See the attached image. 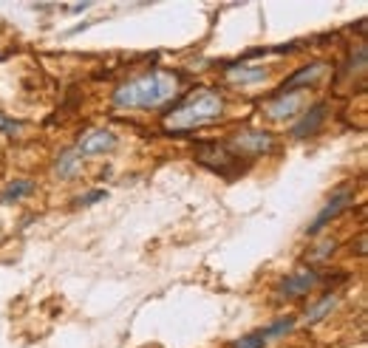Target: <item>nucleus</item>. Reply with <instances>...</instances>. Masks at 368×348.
Returning a JSON list of instances; mask_svg holds the SVG:
<instances>
[{"mask_svg":"<svg viewBox=\"0 0 368 348\" xmlns=\"http://www.w3.org/2000/svg\"><path fill=\"white\" fill-rule=\"evenodd\" d=\"M182 88V77L173 71H148L142 77H134L122 82L114 91V108L122 111H153L165 102H171Z\"/></svg>","mask_w":368,"mask_h":348,"instance_id":"1","label":"nucleus"},{"mask_svg":"<svg viewBox=\"0 0 368 348\" xmlns=\"http://www.w3.org/2000/svg\"><path fill=\"white\" fill-rule=\"evenodd\" d=\"M224 113V99L218 91L212 88H195L184 96L176 108H171L165 113V128L168 130H176V133H184V130H195V128H204L215 119H221Z\"/></svg>","mask_w":368,"mask_h":348,"instance_id":"2","label":"nucleus"},{"mask_svg":"<svg viewBox=\"0 0 368 348\" xmlns=\"http://www.w3.org/2000/svg\"><path fill=\"white\" fill-rule=\"evenodd\" d=\"M195 162L204 164L207 170L218 173V176H227V179H235L249 167L247 162H241V156H235L227 145H218V142H198L195 145Z\"/></svg>","mask_w":368,"mask_h":348,"instance_id":"3","label":"nucleus"},{"mask_svg":"<svg viewBox=\"0 0 368 348\" xmlns=\"http://www.w3.org/2000/svg\"><path fill=\"white\" fill-rule=\"evenodd\" d=\"M227 147H229L235 156H241V153H244V156H266V153H272V150L278 147V139H275L272 130L249 128V130L235 133Z\"/></svg>","mask_w":368,"mask_h":348,"instance_id":"4","label":"nucleus"},{"mask_svg":"<svg viewBox=\"0 0 368 348\" xmlns=\"http://www.w3.org/2000/svg\"><path fill=\"white\" fill-rule=\"evenodd\" d=\"M117 147V133L114 130H105V128H91L85 130L80 139H77V156H102V153H111Z\"/></svg>","mask_w":368,"mask_h":348,"instance_id":"5","label":"nucleus"},{"mask_svg":"<svg viewBox=\"0 0 368 348\" xmlns=\"http://www.w3.org/2000/svg\"><path fill=\"white\" fill-rule=\"evenodd\" d=\"M352 201H355V193H352L349 187H346V190H340V193H335V196L326 201V207L315 215V221L306 227V232H309V235L323 232V230H326V227H329V224H332V221H335V218H337V215H340Z\"/></svg>","mask_w":368,"mask_h":348,"instance_id":"6","label":"nucleus"},{"mask_svg":"<svg viewBox=\"0 0 368 348\" xmlns=\"http://www.w3.org/2000/svg\"><path fill=\"white\" fill-rule=\"evenodd\" d=\"M303 111V94L301 91H289V94H275L266 105V116L275 122H286L292 116H298Z\"/></svg>","mask_w":368,"mask_h":348,"instance_id":"7","label":"nucleus"},{"mask_svg":"<svg viewBox=\"0 0 368 348\" xmlns=\"http://www.w3.org/2000/svg\"><path fill=\"white\" fill-rule=\"evenodd\" d=\"M318 284H320V275H318L312 266H303V269L292 272L289 278H283L278 289H281L283 298H303V295H309Z\"/></svg>","mask_w":368,"mask_h":348,"instance_id":"8","label":"nucleus"},{"mask_svg":"<svg viewBox=\"0 0 368 348\" xmlns=\"http://www.w3.org/2000/svg\"><path fill=\"white\" fill-rule=\"evenodd\" d=\"M326 116H329V105H326V102H318V105H312V108L292 125L289 133H292L295 139H306V136H312V133H318V130L323 128Z\"/></svg>","mask_w":368,"mask_h":348,"instance_id":"9","label":"nucleus"},{"mask_svg":"<svg viewBox=\"0 0 368 348\" xmlns=\"http://www.w3.org/2000/svg\"><path fill=\"white\" fill-rule=\"evenodd\" d=\"M323 74H326V62H323V60H318V62H306L303 68H298V71L283 82V88H281L278 94H289V91H298V88L318 85Z\"/></svg>","mask_w":368,"mask_h":348,"instance_id":"10","label":"nucleus"},{"mask_svg":"<svg viewBox=\"0 0 368 348\" xmlns=\"http://www.w3.org/2000/svg\"><path fill=\"white\" fill-rule=\"evenodd\" d=\"M227 74H229V79L235 82V85H258V82H264L266 79V68H249L247 62H232V65H227Z\"/></svg>","mask_w":368,"mask_h":348,"instance_id":"11","label":"nucleus"},{"mask_svg":"<svg viewBox=\"0 0 368 348\" xmlns=\"http://www.w3.org/2000/svg\"><path fill=\"white\" fill-rule=\"evenodd\" d=\"M337 303H340V298H337L335 292L323 295V298H320V301H318V303H315V306L306 312V323H309V326H315V323L326 320V318H329V315L337 309Z\"/></svg>","mask_w":368,"mask_h":348,"instance_id":"12","label":"nucleus"},{"mask_svg":"<svg viewBox=\"0 0 368 348\" xmlns=\"http://www.w3.org/2000/svg\"><path fill=\"white\" fill-rule=\"evenodd\" d=\"M80 156H77V150L71 147V150H63L60 153V159H57V164H54V170H57V176L60 179H74L77 176V170H80Z\"/></svg>","mask_w":368,"mask_h":348,"instance_id":"13","label":"nucleus"},{"mask_svg":"<svg viewBox=\"0 0 368 348\" xmlns=\"http://www.w3.org/2000/svg\"><path fill=\"white\" fill-rule=\"evenodd\" d=\"M34 190V181H28V179H17V181H11L3 193H0V201L3 204H11V201H20L23 196H28Z\"/></svg>","mask_w":368,"mask_h":348,"instance_id":"14","label":"nucleus"},{"mask_svg":"<svg viewBox=\"0 0 368 348\" xmlns=\"http://www.w3.org/2000/svg\"><path fill=\"white\" fill-rule=\"evenodd\" d=\"M292 329H295V320H292V318H281V320H275L269 329H264L261 335H264V337H266V343H269V340H275V337L289 335Z\"/></svg>","mask_w":368,"mask_h":348,"instance_id":"15","label":"nucleus"},{"mask_svg":"<svg viewBox=\"0 0 368 348\" xmlns=\"http://www.w3.org/2000/svg\"><path fill=\"white\" fill-rule=\"evenodd\" d=\"M264 346H266V337L261 332H252V335H247V337H241V340L232 343V348H264Z\"/></svg>","mask_w":368,"mask_h":348,"instance_id":"16","label":"nucleus"},{"mask_svg":"<svg viewBox=\"0 0 368 348\" xmlns=\"http://www.w3.org/2000/svg\"><path fill=\"white\" fill-rule=\"evenodd\" d=\"M102 198H108V193H105V190H91V193H85V196H80V201H77V207H94V204H99Z\"/></svg>","mask_w":368,"mask_h":348,"instance_id":"17","label":"nucleus"},{"mask_svg":"<svg viewBox=\"0 0 368 348\" xmlns=\"http://www.w3.org/2000/svg\"><path fill=\"white\" fill-rule=\"evenodd\" d=\"M0 130H3V133H9V136H14V133H20V122L6 119V116L0 113Z\"/></svg>","mask_w":368,"mask_h":348,"instance_id":"18","label":"nucleus"}]
</instances>
